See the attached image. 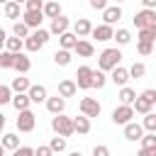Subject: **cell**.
Masks as SVG:
<instances>
[{
  "mask_svg": "<svg viewBox=\"0 0 156 156\" xmlns=\"http://www.w3.org/2000/svg\"><path fill=\"white\" fill-rule=\"evenodd\" d=\"M119 58H122V51L119 49H105L98 58V68L100 71H115L119 66Z\"/></svg>",
  "mask_w": 156,
  "mask_h": 156,
  "instance_id": "6da1fadb",
  "label": "cell"
},
{
  "mask_svg": "<svg viewBox=\"0 0 156 156\" xmlns=\"http://www.w3.org/2000/svg\"><path fill=\"white\" fill-rule=\"evenodd\" d=\"M51 129H54L56 134H61V136H71V134L76 132L73 119H71V117H66L63 112H61V115H54V119H51Z\"/></svg>",
  "mask_w": 156,
  "mask_h": 156,
  "instance_id": "7a4b0ae2",
  "label": "cell"
},
{
  "mask_svg": "<svg viewBox=\"0 0 156 156\" xmlns=\"http://www.w3.org/2000/svg\"><path fill=\"white\" fill-rule=\"evenodd\" d=\"M46 41H49V32L39 27V29H34V32L24 39V49H27V51H39Z\"/></svg>",
  "mask_w": 156,
  "mask_h": 156,
  "instance_id": "3957f363",
  "label": "cell"
},
{
  "mask_svg": "<svg viewBox=\"0 0 156 156\" xmlns=\"http://www.w3.org/2000/svg\"><path fill=\"white\" fill-rule=\"evenodd\" d=\"M134 112H136V110H134V105H119V107H115V110H112V122L124 127V124H129V122H132Z\"/></svg>",
  "mask_w": 156,
  "mask_h": 156,
  "instance_id": "277c9868",
  "label": "cell"
},
{
  "mask_svg": "<svg viewBox=\"0 0 156 156\" xmlns=\"http://www.w3.org/2000/svg\"><path fill=\"white\" fill-rule=\"evenodd\" d=\"M134 27L136 29H144V27H151V24H156V12L154 10H149V7H144L141 12H136L134 15Z\"/></svg>",
  "mask_w": 156,
  "mask_h": 156,
  "instance_id": "5b68a950",
  "label": "cell"
},
{
  "mask_svg": "<svg viewBox=\"0 0 156 156\" xmlns=\"http://www.w3.org/2000/svg\"><path fill=\"white\" fill-rule=\"evenodd\" d=\"M93 68L90 66H80L78 68V73H76V83H78V88L80 90H88V88H93Z\"/></svg>",
  "mask_w": 156,
  "mask_h": 156,
  "instance_id": "8992f818",
  "label": "cell"
},
{
  "mask_svg": "<svg viewBox=\"0 0 156 156\" xmlns=\"http://www.w3.org/2000/svg\"><path fill=\"white\" fill-rule=\"evenodd\" d=\"M34 124H37V115H34L32 110H22L20 117H17V129H20V132H32Z\"/></svg>",
  "mask_w": 156,
  "mask_h": 156,
  "instance_id": "52a82bcc",
  "label": "cell"
},
{
  "mask_svg": "<svg viewBox=\"0 0 156 156\" xmlns=\"http://www.w3.org/2000/svg\"><path fill=\"white\" fill-rule=\"evenodd\" d=\"M90 37L98 39V41H110V39H115V29H112V24L102 22V24L93 27V34H90Z\"/></svg>",
  "mask_w": 156,
  "mask_h": 156,
  "instance_id": "ba28073f",
  "label": "cell"
},
{
  "mask_svg": "<svg viewBox=\"0 0 156 156\" xmlns=\"http://www.w3.org/2000/svg\"><path fill=\"white\" fill-rule=\"evenodd\" d=\"M100 102L95 100V98H83L80 100V112L85 115V117H100Z\"/></svg>",
  "mask_w": 156,
  "mask_h": 156,
  "instance_id": "9c48e42d",
  "label": "cell"
},
{
  "mask_svg": "<svg viewBox=\"0 0 156 156\" xmlns=\"http://www.w3.org/2000/svg\"><path fill=\"white\" fill-rule=\"evenodd\" d=\"M144 136V124H136V122H129L124 124V139L127 141H136Z\"/></svg>",
  "mask_w": 156,
  "mask_h": 156,
  "instance_id": "30bf717a",
  "label": "cell"
},
{
  "mask_svg": "<svg viewBox=\"0 0 156 156\" xmlns=\"http://www.w3.org/2000/svg\"><path fill=\"white\" fill-rule=\"evenodd\" d=\"M102 20H105L107 24L119 22V20H122V7H119V5H107V7L102 10Z\"/></svg>",
  "mask_w": 156,
  "mask_h": 156,
  "instance_id": "8fae6325",
  "label": "cell"
},
{
  "mask_svg": "<svg viewBox=\"0 0 156 156\" xmlns=\"http://www.w3.org/2000/svg\"><path fill=\"white\" fill-rule=\"evenodd\" d=\"M46 110H49L51 115H61V112L66 110V98H63V95L49 98V100H46Z\"/></svg>",
  "mask_w": 156,
  "mask_h": 156,
  "instance_id": "7c38bea8",
  "label": "cell"
},
{
  "mask_svg": "<svg viewBox=\"0 0 156 156\" xmlns=\"http://www.w3.org/2000/svg\"><path fill=\"white\" fill-rule=\"evenodd\" d=\"M110 78H112V83H115V85H119V88H124V85H127V80H129L132 76H129V71H127V68H122V66H117L115 71H110Z\"/></svg>",
  "mask_w": 156,
  "mask_h": 156,
  "instance_id": "4fadbf2b",
  "label": "cell"
},
{
  "mask_svg": "<svg viewBox=\"0 0 156 156\" xmlns=\"http://www.w3.org/2000/svg\"><path fill=\"white\" fill-rule=\"evenodd\" d=\"M41 20H44V12H24L22 15V22H27L29 29H39L41 27Z\"/></svg>",
  "mask_w": 156,
  "mask_h": 156,
  "instance_id": "5bb4252c",
  "label": "cell"
},
{
  "mask_svg": "<svg viewBox=\"0 0 156 156\" xmlns=\"http://www.w3.org/2000/svg\"><path fill=\"white\" fill-rule=\"evenodd\" d=\"M78 39H80V37H78L76 32H63V34L58 37V44H61V49H68V51H71V49H76Z\"/></svg>",
  "mask_w": 156,
  "mask_h": 156,
  "instance_id": "9a60e30c",
  "label": "cell"
},
{
  "mask_svg": "<svg viewBox=\"0 0 156 156\" xmlns=\"http://www.w3.org/2000/svg\"><path fill=\"white\" fill-rule=\"evenodd\" d=\"M29 68H32L29 56H27V54H22V51H20V54H15V71H17V73H27Z\"/></svg>",
  "mask_w": 156,
  "mask_h": 156,
  "instance_id": "2e32d148",
  "label": "cell"
},
{
  "mask_svg": "<svg viewBox=\"0 0 156 156\" xmlns=\"http://www.w3.org/2000/svg\"><path fill=\"white\" fill-rule=\"evenodd\" d=\"M76 90H78V83L76 80H61L58 83V95H63V98H73L76 95Z\"/></svg>",
  "mask_w": 156,
  "mask_h": 156,
  "instance_id": "e0dca14e",
  "label": "cell"
},
{
  "mask_svg": "<svg viewBox=\"0 0 156 156\" xmlns=\"http://www.w3.org/2000/svg\"><path fill=\"white\" fill-rule=\"evenodd\" d=\"M78 56H83V58H90L93 54H95V49H93V44L90 41H85V39H78V44H76V49H73Z\"/></svg>",
  "mask_w": 156,
  "mask_h": 156,
  "instance_id": "ac0fdd59",
  "label": "cell"
},
{
  "mask_svg": "<svg viewBox=\"0 0 156 156\" xmlns=\"http://www.w3.org/2000/svg\"><path fill=\"white\" fill-rule=\"evenodd\" d=\"M29 102H32L29 93H17V95L12 98V105H15V110H17V112H22V110H29Z\"/></svg>",
  "mask_w": 156,
  "mask_h": 156,
  "instance_id": "d6986e66",
  "label": "cell"
},
{
  "mask_svg": "<svg viewBox=\"0 0 156 156\" xmlns=\"http://www.w3.org/2000/svg\"><path fill=\"white\" fill-rule=\"evenodd\" d=\"M73 127H76V132H78L80 136H85V134L90 132V117H85V115L73 117Z\"/></svg>",
  "mask_w": 156,
  "mask_h": 156,
  "instance_id": "ffe728a7",
  "label": "cell"
},
{
  "mask_svg": "<svg viewBox=\"0 0 156 156\" xmlns=\"http://www.w3.org/2000/svg\"><path fill=\"white\" fill-rule=\"evenodd\" d=\"M61 0H49L46 5H44V15L49 17V20H56V17H61V5H58Z\"/></svg>",
  "mask_w": 156,
  "mask_h": 156,
  "instance_id": "44dd1931",
  "label": "cell"
},
{
  "mask_svg": "<svg viewBox=\"0 0 156 156\" xmlns=\"http://www.w3.org/2000/svg\"><path fill=\"white\" fill-rule=\"evenodd\" d=\"M63 32H68V17H56V20H51V34H63Z\"/></svg>",
  "mask_w": 156,
  "mask_h": 156,
  "instance_id": "7402d4cb",
  "label": "cell"
},
{
  "mask_svg": "<svg viewBox=\"0 0 156 156\" xmlns=\"http://www.w3.org/2000/svg\"><path fill=\"white\" fill-rule=\"evenodd\" d=\"M73 32H76L78 37H88V34H93V24H90V20H76Z\"/></svg>",
  "mask_w": 156,
  "mask_h": 156,
  "instance_id": "603a6c76",
  "label": "cell"
},
{
  "mask_svg": "<svg viewBox=\"0 0 156 156\" xmlns=\"http://www.w3.org/2000/svg\"><path fill=\"white\" fill-rule=\"evenodd\" d=\"M29 98H32V102H46V100H49L44 85H32V88H29Z\"/></svg>",
  "mask_w": 156,
  "mask_h": 156,
  "instance_id": "cb8c5ba5",
  "label": "cell"
},
{
  "mask_svg": "<svg viewBox=\"0 0 156 156\" xmlns=\"http://www.w3.org/2000/svg\"><path fill=\"white\" fill-rule=\"evenodd\" d=\"M10 85H12V90H15V93H29V88H32V83H29L24 76L12 78V83H10Z\"/></svg>",
  "mask_w": 156,
  "mask_h": 156,
  "instance_id": "d4e9b609",
  "label": "cell"
},
{
  "mask_svg": "<svg viewBox=\"0 0 156 156\" xmlns=\"http://www.w3.org/2000/svg\"><path fill=\"white\" fill-rule=\"evenodd\" d=\"M117 98H119V102H122V105H134L139 95H136L132 88H127V85H124V88L119 90V95H117Z\"/></svg>",
  "mask_w": 156,
  "mask_h": 156,
  "instance_id": "484cf974",
  "label": "cell"
},
{
  "mask_svg": "<svg viewBox=\"0 0 156 156\" xmlns=\"http://www.w3.org/2000/svg\"><path fill=\"white\" fill-rule=\"evenodd\" d=\"M22 46H24V39L22 37H7V41H5V49L7 51H15V54H20Z\"/></svg>",
  "mask_w": 156,
  "mask_h": 156,
  "instance_id": "4316f807",
  "label": "cell"
},
{
  "mask_svg": "<svg viewBox=\"0 0 156 156\" xmlns=\"http://www.w3.org/2000/svg\"><path fill=\"white\" fill-rule=\"evenodd\" d=\"M5 17L7 20H17L20 17V2H15V0H10V2H5Z\"/></svg>",
  "mask_w": 156,
  "mask_h": 156,
  "instance_id": "83f0119b",
  "label": "cell"
},
{
  "mask_svg": "<svg viewBox=\"0 0 156 156\" xmlns=\"http://www.w3.org/2000/svg\"><path fill=\"white\" fill-rule=\"evenodd\" d=\"M139 41H154L156 44V24L139 29Z\"/></svg>",
  "mask_w": 156,
  "mask_h": 156,
  "instance_id": "f1b7e54d",
  "label": "cell"
},
{
  "mask_svg": "<svg viewBox=\"0 0 156 156\" xmlns=\"http://www.w3.org/2000/svg\"><path fill=\"white\" fill-rule=\"evenodd\" d=\"M54 61H56V66H68L71 63V51L68 49H58L54 54Z\"/></svg>",
  "mask_w": 156,
  "mask_h": 156,
  "instance_id": "f546056e",
  "label": "cell"
},
{
  "mask_svg": "<svg viewBox=\"0 0 156 156\" xmlns=\"http://www.w3.org/2000/svg\"><path fill=\"white\" fill-rule=\"evenodd\" d=\"M0 68H15V51H2L0 54Z\"/></svg>",
  "mask_w": 156,
  "mask_h": 156,
  "instance_id": "4dcf8cb0",
  "label": "cell"
},
{
  "mask_svg": "<svg viewBox=\"0 0 156 156\" xmlns=\"http://www.w3.org/2000/svg\"><path fill=\"white\" fill-rule=\"evenodd\" d=\"M134 110H136L139 115H149V112H151V102H149L146 98H141V95H139V98H136V102H134Z\"/></svg>",
  "mask_w": 156,
  "mask_h": 156,
  "instance_id": "1f68e13d",
  "label": "cell"
},
{
  "mask_svg": "<svg viewBox=\"0 0 156 156\" xmlns=\"http://www.w3.org/2000/svg\"><path fill=\"white\" fill-rule=\"evenodd\" d=\"M2 146L10 149V151L20 149V136H17V134H5V136H2Z\"/></svg>",
  "mask_w": 156,
  "mask_h": 156,
  "instance_id": "d6a6232c",
  "label": "cell"
},
{
  "mask_svg": "<svg viewBox=\"0 0 156 156\" xmlns=\"http://www.w3.org/2000/svg\"><path fill=\"white\" fill-rule=\"evenodd\" d=\"M115 41H117L119 46L129 44V41H132V34H129V29H117V32H115Z\"/></svg>",
  "mask_w": 156,
  "mask_h": 156,
  "instance_id": "836d02e7",
  "label": "cell"
},
{
  "mask_svg": "<svg viewBox=\"0 0 156 156\" xmlns=\"http://www.w3.org/2000/svg\"><path fill=\"white\" fill-rule=\"evenodd\" d=\"M105 83H107V76H105V71H100V68H98V71L93 73V88H98V90H100V88H105Z\"/></svg>",
  "mask_w": 156,
  "mask_h": 156,
  "instance_id": "e575fe53",
  "label": "cell"
},
{
  "mask_svg": "<svg viewBox=\"0 0 156 156\" xmlns=\"http://www.w3.org/2000/svg\"><path fill=\"white\" fill-rule=\"evenodd\" d=\"M12 32H15V37H22V39L29 37V27H27V22H15Z\"/></svg>",
  "mask_w": 156,
  "mask_h": 156,
  "instance_id": "d590c367",
  "label": "cell"
},
{
  "mask_svg": "<svg viewBox=\"0 0 156 156\" xmlns=\"http://www.w3.org/2000/svg\"><path fill=\"white\" fill-rule=\"evenodd\" d=\"M44 0H27L24 2V7H27V12H44Z\"/></svg>",
  "mask_w": 156,
  "mask_h": 156,
  "instance_id": "8d00e7d4",
  "label": "cell"
},
{
  "mask_svg": "<svg viewBox=\"0 0 156 156\" xmlns=\"http://www.w3.org/2000/svg\"><path fill=\"white\" fill-rule=\"evenodd\" d=\"M129 76H132V78H144V76H146V66H144V63H132Z\"/></svg>",
  "mask_w": 156,
  "mask_h": 156,
  "instance_id": "74e56055",
  "label": "cell"
},
{
  "mask_svg": "<svg viewBox=\"0 0 156 156\" xmlns=\"http://www.w3.org/2000/svg\"><path fill=\"white\" fill-rule=\"evenodd\" d=\"M12 102V85H0V105Z\"/></svg>",
  "mask_w": 156,
  "mask_h": 156,
  "instance_id": "f35d334b",
  "label": "cell"
},
{
  "mask_svg": "<svg viewBox=\"0 0 156 156\" xmlns=\"http://www.w3.org/2000/svg\"><path fill=\"white\" fill-rule=\"evenodd\" d=\"M49 146L54 149V154H56V151H63V149H66V136H61V134L54 136V139L49 141Z\"/></svg>",
  "mask_w": 156,
  "mask_h": 156,
  "instance_id": "ab89813d",
  "label": "cell"
},
{
  "mask_svg": "<svg viewBox=\"0 0 156 156\" xmlns=\"http://www.w3.org/2000/svg\"><path fill=\"white\" fill-rule=\"evenodd\" d=\"M141 124H144L146 132H156V115H154V112L144 115V122H141Z\"/></svg>",
  "mask_w": 156,
  "mask_h": 156,
  "instance_id": "60d3db41",
  "label": "cell"
},
{
  "mask_svg": "<svg viewBox=\"0 0 156 156\" xmlns=\"http://www.w3.org/2000/svg\"><path fill=\"white\" fill-rule=\"evenodd\" d=\"M141 146L144 149H156V132H149L146 136H141Z\"/></svg>",
  "mask_w": 156,
  "mask_h": 156,
  "instance_id": "b9f144b4",
  "label": "cell"
},
{
  "mask_svg": "<svg viewBox=\"0 0 156 156\" xmlns=\"http://www.w3.org/2000/svg\"><path fill=\"white\" fill-rule=\"evenodd\" d=\"M136 51H139L141 56H149V54L154 51V41H139V44H136Z\"/></svg>",
  "mask_w": 156,
  "mask_h": 156,
  "instance_id": "7bdbcfd3",
  "label": "cell"
},
{
  "mask_svg": "<svg viewBox=\"0 0 156 156\" xmlns=\"http://www.w3.org/2000/svg\"><path fill=\"white\" fill-rule=\"evenodd\" d=\"M12 156H37V149H32V146H20V149H15Z\"/></svg>",
  "mask_w": 156,
  "mask_h": 156,
  "instance_id": "ee69618b",
  "label": "cell"
},
{
  "mask_svg": "<svg viewBox=\"0 0 156 156\" xmlns=\"http://www.w3.org/2000/svg\"><path fill=\"white\" fill-rule=\"evenodd\" d=\"M141 98H146L151 105H156V90H154V88H146V90L141 93Z\"/></svg>",
  "mask_w": 156,
  "mask_h": 156,
  "instance_id": "f6af8a7d",
  "label": "cell"
},
{
  "mask_svg": "<svg viewBox=\"0 0 156 156\" xmlns=\"http://www.w3.org/2000/svg\"><path fill=\"white\" fill-rule=\"evenodd\" d=\"M37 156H54L51 146H37Z\"/></svg>",
  "mask_w": 156,
  "mask_h": 156,
  "instance_id": "bcb514c9",
  "label": "cell"
},
{
  "mask_svg": "<svg viewBox=\"0 0 156 156\" xmlns=\"http://www.w3.org/2000/svg\"><path fill=\"white\" fill-rule=\"evenodd\" d=\"M93 156H110V149L100 144V146H95V149H93Z\"/></svg>",
  "mask_w": 156,
  "mask_h": 156,
  "instance_id": "7dc6e473",
  "label": "cell"
},
{
  "mask_svg": "<svg viewBox=\"0 0 156 156\" xmlns=\"http://www.w3.org/2000/svg\"><path fill=\"white\" fill-rule=\"evenodd\" d=\"M90 7L93 10H105L107 7V0H90Z\"/></svg>",
  "mask_w": 156,
  "mask_h": 156,
  "instance_id": "c3c4849f",
  "label": "cell"
},
{
  "mask_svg": "<svg viewBox=\"0 0 156 156\" xmlns=\"http://www.w3.org/2000/svg\"><path fill=\"white\" fill-rule=\"evenodd\" d=\"M136 156H156V149H144V146H141Z\"/></svg>",
  "mask_w": 156,
  "mask_h": 156,
  "instance_id": "681fc988",
  "label": "cell"
},
{
  "mask_svg": "<svg viewBox=\"0 0 156 156\" xmlns=\"http://www.w3.org/2000/svg\"><path fill=\"white\" fill-rule=\"evenodd\" d=\"M141 2H144V7H149V10L156 7V0H141Z\"/></svg>",
  "mask_w": 156,
  "mask_h": 156,
  "instance_id": "f907efd6",
  "label": "cell"
},
{
  "mask_svg": "<svg viewBox=\"0 0 156 156\" xmlns=\"http://www.w3.org/2000/svg\"><path fill=\"white\" fill-rule=\"evenodd\" d=\"M68 156H80V154H78V151H73V154H68Z\"/></svg>",
  "mask_w": 156,
  "mask_h": 156,
  "instance_id": "816d5d0a",
  "label": "cell"
},
{
  "mask_svg": "<svg viewBox=\"0 0 156 156\" xmlns=\"http://www.w3.org/2000/svg\"><path fill=\"white\" fill-rule=\"evenodd\" d=\"M15 2H27V0H15Z\"/></svg>",
  "mask_w": 156,
  "mask_h": 156,
  "instance_id": "f5cc1de1",
  "label": "cell"
},
{
  "mask_svg": "<svg viewBox=\"0 0 156 156\" xmlns=\"http://www.w3.org/2000/svg\"><path fill=\"white\" fill-rule=\"evenodd\" d=\"M0 2H10V0H0Z\"/></svg>",
  "mask_w": 156,
  "mask_h": 156,
  "instance_id": "db71d44e",
  "label": "cell"
},
{
  "mask_svg": "<svg viewBox=\"0 0 156 156\" xmlns=\"http://www.w3.org/2000/svg\"><path fill=\"white\" fill-rule=\"evenodd\" d=\"M119 2H124V0H117V5H119Z\"/></svg>",
  "mask_w": 156,
  "mask_h": 156,
  "instance_id": "11a10c76",
  "label": "cell"
}]
</instances>
